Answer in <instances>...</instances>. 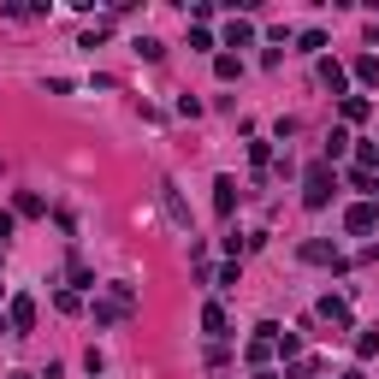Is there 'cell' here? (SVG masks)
<instances>
[{"mask_svg":"<svg viewBox=\"0 0 379 379\" xmlns=\"http://www.w3.org/2000/svg\"><path fill=\"white\" fill-rule=\"evenodd\" d=\"M332 184H338L332 166H308V172H302V202H308V208H326V202H332Z\"/></svg>","mask_w":379,"mask_h":379,"instance_id":"cell-1","label":"cell"},{"mask_svg":"<svg viewBox=\"0 0 379 379\" xmlns=\"http://www.w3.org/2000/svg\"><path fill=\"white\" fill-rule=\"evenodd\" d=\"M6 326H12V338L30 332V326H36V302H30V296H12L6 302Z\"/></svg>","mask_w":379,"mask_h":379,"instance_id":"cell-2","label":"cell"},{"mask_svg":"<svg viewBox=\"0 0 379 379\" xmlns=\"http://www.w3.org/2000/svg\"><path fill=\"white\" fill-rule=\"evenodd\" d=\"M344 225H350L356 237H361V232H373V225H379V202H356L350 213H344Z\"/></svg>","mask_w":379,"mask_h":379,"instance_id":"cell-3","label":"cell"},{"mask_svg":"<svg viewBox=\"0 0 379 379\" xmlns=\"http://www.w3.org/2000/svg\"><path fill=\"white\" fill-rule=\"evenodd\" d=\"M213 208H220V213L237 208V178H213Z\"/></svg>","mask_w":379,"mask_h":379,"instance_id":"cell-4","label":"cell"},{"mask_svg":"<svg viewBox=\"0 0 379 379\" xmlns=\"http://www.w3.org/2000/svg\"><path fill=\"white\" fill-rule=\"evenodd\" d=\"M320 84L332 89V95H344V84H350V72H344L338 60H320Z\"/></svg>","mask_w":379,"mask_h":379,"instance_id":"cell-5","label":"cell"},{"mask_svg":"<svg viewBox=\"0 0 379 379\" xmlns=\"http://www.w3.org/2000/svg\"><path fill=\"white\" fill-rule=\"evenodd\" d=\"M320 320H332V326H350V302H344V296H326V302H320Z\"/></svg>","mask_w":379,"mask_h":379,"instance_id":"cell-6","label":"cell"},{"mask_svg":"<svg viewBox=\"0 0 379 379\" xmlns=\"http://www.w3.org/2000/svg\"><path fill=\"white\" fill-rule=\"evenodd\" d=\"M249 42H255V24L249 18H237L232 30H225V47H249Z\"/></svg>","mask_w":379,"mask_h":379,"instance_id":"cell-7","label":"cell"},{"mask_svg":"<svg viewBox=\"0 0 379 379\" xmlns=\"http://www.w3.org/2000/svg\"><path fill=\"white\" fill-rule=\"evenodd\" d=\"M302 261H332V267H338V249H332V243H302Z\"/></svg>","mask_w":379,"mask_h":379,"instance_id":"cell-8","label":"cell"},{"mask_svg":"<svg viewBox=\"0 0 379 379\" xmlns=\"http://www.w3.org/2000/svg\"><path fill=\"white\" fill-rule=\"evenodd\" d=\"M213 72H220V77H225V84H232V77L243 72V60H237V54H220V60H213Z\"/></svg>","mask_w":379,"mask_h":379,"instance_id":"cell-9","label":"cell"},{"mask_svg":"<svg viewBox=\"0 0 379 379\" xmlns=\"http://www.w3.org/2000/svg\"><path fill=\"white\" fill-rule=\"evenodd\" d=\"M356 77H361V84H379V60L361 54V60H356Z\"/></svg>","mask_w":379,"mask_h":379,"instance_id":"cell-10","label":"cell"},{"mask_svg":"<svg viewBox=\"0 0 379 379\" xmlns=\"http://www.w3.org/2000/svg\"><path fill=\"white\" fill-rule=\"evenodd\" d=\"M202 326H208V332H225V308L208 302V308H202Z\"/></svg>","mask_w":379,"mask_h":379,"instance_id":"cell-11","label":"cell"},{"mask_svg":"<svg viewBox=\"0 0 379 379\" xmlns=\"http://www.w3.org/2000/svg\"><path fill=\"white\" fill-rule=\"evenodd\" d=\"M18 213H24V220H36V213H47V202H42V196H30V190H24V196H18Z\"/></svg>","mask_w":379,"mask_h":379,"instance_id":"cell-12","label":"cell"},{"mask_svg":"<svg viewBox=\"0 0 379 379\" xmlns=\"http://www.w3.org/2000/svg\"><path fill=\"white\" fill-rule=\"evenodd\" d=\"M72 285H77V290H95V273L84 267V261H72Z\"/></svg>","mask_w":379,"mask_h":379,"instance_id":"cell-13","label":"cell"},{"mask_svg":"<svg viewBox=\"0 0 379 379\" xmlns=\"http://www.w3.org/2000/svg\"><path fill=\"white\" fill-rule=\"evenodd\" d=\"M344 119H368V101H361V95H344Z\"/></svg>","mask_w":379,"mask_h":379,"instance_id":"cell-14","label":"cell"},{"mask_svg":"<svg viewBox=\"0 0 379 379\" xmlns=\"http://www.w3.org/2000/svg\"><path fill=\"white\" fill-rule=\"evenodd\" d=\"M285 379H315V361H296V368H290Z\"/></svg>","mask_w":379,"mask_h":379,"instance_id":"cell-15","label":"cell"},{"mask_svg":"<svg viewBox=\"0 0 379 379\" xmlns=\"http://www.w3.org/2000/svg\"><path fill=\"white\" fill-rule=\"evenodd\" d=\"M12 237V213H0V243H6Z\"/></svg>","mask_w":379,"mask_h":379,"instance_id":"cell-16","label":"cell"},{"mask_svg":"<svg viewBox=\"0 0 379 379\" xmlns=\"http://www.w3.org/2000/svg\"><path fill=\"white\" fill-rule=\"evenodd\" d=\"M261 379H273V373H261Z\"/></svg>","mask_w":379,"mask_h":379,"instance_id":"cell-17","label":"cell"}]
</instances>
